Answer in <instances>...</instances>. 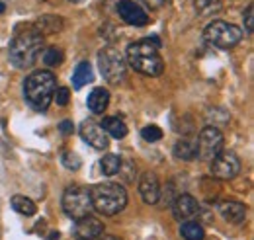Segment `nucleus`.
<instances>
[{
    "instance_id": "4468645a",
    "label": "nucleus",
    "mask_w": 254,
    "mask_h": 240,
    "mask_svg": "<svg viewBox=\"0 0 254 240\" xmlns=\"http://www.w3.org/2000/svg\"><path fill=\"white\" fill-rule=\"evenodd\" d=\"M139 191L145 203L155 205L160 199V183L155 172H143L141 180H139Z\"/></svg>"
},
{
    "instance_id": "0eeeda50",
    "label": "nucleus",
    "mask_w": 254,
    "mask_h": 240,
    "mask_svg": "<svg viewBox=\"0 0 254 240\" xmlns=\"http://www.w3.org/2000/svg\"><path fill=\"white\" fill-rule=\"evenodd\" d=\"M90 191L82 185H68L63 193V211L70 219H82L92 213Z\"/></svg>"
},
{
    "instance_id": "2eb2a0df",
    "label": "nucleus",
    "mask_w": 254,
    "mask_h": 240,
    "mask_svg": "<svg viewBox=\"0 0 254 240\" xmlns=\"http://www.w3.org/2000/svg\"><path fill=\"white\" fill-rule=\"evenodd\" d=\"M219 213L223 215L225 221L233 225H241L247 219V207L239 201H221L219 203Z\"/></svg>"
},
{
    "instance_id": "7ed1b4c3",
    "label": "nucleus",
    "mask_w": 254,
    "mask_h": 240,
    "mask_svg": "<svg viewBox=\"0 0 254 240\" xmlns=\"http://www.w3.org/2000/svg\"><path fill=\"white\" fill-rule=\"evenodd\" d=\"M57 78L51 70H35L24 80V98L35 112H45L53 102Z\"/></svg>"
},
{
    "instance_id": "dca6fc26",
    "label": "nucleus",
    "mask_w": 254,
    "mask_h": 240,
    "mask_svg": "<svg viewBox=\"0 0 254 240\" xmlns=\"http://www.w3.org/2000/svg\"><path fill=\"white\" fill-rule=\"evenodd\" d=\"M86 104H88V110L92 114H96V116L104 114L108 110V106H110V92L106 90V88H94V90L90 92Z\"/></svg>"
},
{
    "instance_id": "9b49d317",
    "label": "nucleus",
    "mask_w": 254,
    "mask_h": 240,
    "mask_svg": "<svg viewBox=\"0 0 254 240\" xmlns=\"http://www.w3.org/2000/svg\"><path fill=\"white\" fill-rule=\"evenodd\" d=\"M104 235V223L92 215L76 219L74 223V239L76 240H98Z\"/></svg>"
},
{
    "instance_id": "a211bd4d",
    "label": "nucleus",
    "mask_w": 254,
    "mask_h": 240,
    "mask_svg": "<svg viewBox=\"0 0 254 240\" xmlns=\"http://www.w3.org/2000/svg\"><path fill=\"white\" fill-rule=\"evenodd\" d=\"M174 156L180 158V160H186V162L195 160L197 158V145H195V141H191V139H180L174 145Z\"/></svg>"
},
{
    "instance_id": "aec40b11",
    "label": "nucleus",
    "mask_w": 254,
    "mask_h": 240,
    "mask_svg": "<svg viewBox=\"0 0 254 240\" xmlns=\"http://www.w3.org/2000/svg\"><path fill=\"white\" fill-rule=\"evenodd\" d=\"M100 127H102L108 135H112L114 139H124L127 135V125L124 123V120H120V118H106V120L100 123Z\"/></svg>"
},
{
    "instance_id": "4be33fe9",
    "label": "nucleus",
    "mask_w": 254,
    "mask_h": 240,
    "mask_svg": "<svg viewBox=\"0 0 254 240\" xmlns=\"http://www.w3.org/2000/svg\"><path fill=\"white\" fill-rule=\"evenodd\" d=\"M100 168H102V174L106 176H114V174H120L122 172V156L118 154H106L102 160H100Z\"/></svg>"
},
{
    "instance_id": "bb28decb",
    "label": "nucleus",
    "mask_w": 254,
    "mask_h": 240,
    "mask_svg": "<svg viewBox=\"0 0 254 240\" xmlns=\"http://www.w3.org/2000/svg\"><path fill=\"white\" fill-rule=\"evenodd\" d=\"M245 30H247V33H253L254 31V8L253 4L247 8V12H245Z\"/></svg>"
},
{
    "instance_id": "a878e982",
    "label": "nucleus",
    "mask_w": 254,
    "mask_h": 240,
    "mask_svg": "<svg viewBox=\"0 0 254 240\" xmlns=\"http://www.w3.org/2000/svg\"><path fill=\"white\" fill-rule=\"evenodd\" d=\"M63 164L68 168V170H78L80 168V158L74 154V152H64L63 154Z\"/></svg>"
},
{
    "instance_id": "f03ea898",
    "label": "nucleus",
    "mask_w": 254,
    "mask_h": 240,
    "mask_svg": "<svg viewBox=\"0 0 254 240\" xmlns=\"http://www.w3.org/2000/svg\"><path fill=\"white\" fill-rule=\"evenodd\" d=\"M45 47V41H43V35L35 28H26L24 31H18L10 43V62L20 68V70H26L33 66V62L37 60V57L41 55Z\"/></svg>"
},
{
    "instance_id": "7c9ffc66",
    "label": "nucleus",
    "mask_w": 254,
    "mask_h": 240,
    "mask_svg": "<svg viewBox=\"0 0 254 240\" xmlns=\"http://www.w3.org/2000/svg\"><path fill=\"white\" fill-rule=\"evenodd\" d=\"M98 240H120V239H116V237H106V235H102Z\"/></svg>"
},
{
    "instance_id": "1a4fd4ad",
    "label": "nucleus",
    "mask_w": 254,
    "mask_h": 240,
    "mask_svg": "<svg viewBox=\"0 0 254 240\" xmlns=\"http://www.w3.org/2000/svg\"><path fill=\"white\" fill-rule=\"evenodd\" d=\"M241 172V160L237 158L235 152L221 150L213 160H211V174L219 180H233Z\"/></svg>"
},
{
    "instance_id": "ddd939ff",
    "label": "nucleus",
    "mask_w": 254,
    "mask_h": 240,
    "mask_svg": "<svg viewBox=\"0 0 254 240\" xmlns=\"http://www.w3.org/2000/svg\"><path fill=\"white\" fill-rule=\"evenodd\" d=\"M199 213V203L197 199L190 193H180L174 201H172V215L178 221H188L191 217H195Z\"/></svg>"
},
{
    "instance_id": "473e14b6",
    "label": "nucleus",
    "mask_w": 254,
    "mask_h": 240,
    "mask_svg": "<svg viewBox=\"0 0 254 240\" xmlns=\"http://www.w3.org/2000/svg\"><path fill=\"white\" fill-rule=\"evenodd\" d=\"M70 2H82V0H70Z\"/></svg>"
},
{
    "instance_id": "6e6552de",
    "label": "nucleus",
    "mask_w": 254,
    "mask_h": 240,
    "mask_svg": "<svg viewBox=\"0 0 254 240\" xmlns=\"http://www.w3.org/2000/svg\"><path fill=\"white\" fill-rule=\"evenodd\" d=\"M223 133L213 127V125H207L201 129L195 145H197V158L199 160H213L219 152L223 150Z\"/></svg>"
},
{
    "instance_id": "cd10ccee",
    "label": "nucleus",
    "mask_w": 254,
    "mask_h": 240,
    "mask_svg": "<svg viewBox=\"0 0 254 240\" xmlns=\"http://www.w3.org/2000/svg\"><path fill=\"white\" fill-rule=\"evenodd\" d=\"M68 98H70L68 88H59V90H55V94H53V100H55L59 106H66V104H68Z\"/></svg>"
},
{
    "instance_id": "423d86ee",
    "label": "nucleus",
    "mask_w": 254,
    "mask_h": 240,
    "mask_svg": "<svg viewBox=\"0 0 254 240\" xmlns=\"http://www.w3.org/2000/svg\"><path fill=\"white\" fill-rule=\"evenodd\" d=\"M98 66L102 76L110 84H120L127 74V62L124 55L114 47H104L98 53Z\"/></svg>"
},
{
    "instance_id": "20e7f679",
    "label": "nucleus",
    "mask_w": 254,
    "mask_h": 240,
    "mask_svg": "<svg viewBox=\"0 0 254 240\" xmlns=\"http://www.w3.org/2000/svg\"><path fill=\"white\" fill-rule=\"evenodd\" d=\"M90 199L92 207L104 217H114L120 211L126 209L127 205V191L124 185L116 181H106V183H96L90 189Z\"/></svg>"
},
{
    "instance_id": "9d476101",
    "label": "nucleus",
    "mask_w": 254,
    "mask_h": 240,
    "mask_svg": "<svg viewBox=\"0 0 254 240\" xmlns=\"http://www.w3.org/2000/svg\"><path fill=\"white\" fill-rule=\"evenodd\" d=\"M80 137L86 145H90L96 150H106L110 147V139L108 133L94 121H82L80 125Z\"/></svg>"
},
{
    "instance_id": "393cba45",
    "label": "nucleus",
    "mask_w": 254,
    "mask_h": 240,
    "mask_svg": "<svg viewBox=\"0 0 254 240\" xmlns=\"http://www.w3.org/2000/svg\"><path fill=\"white\" fill-rule=\"evenodd\" d=\"M141 137L145 141H149V143H157V141L162 139V129H160L159 125H147V127H143Z\"/></svg>"
},
{
    "instance_id": "f257e3e1",
    "label": "nucleus",
    "mask_w": 254,
    "mask_h": 240,
    "mask_svg": "<svg viewBox=\"0 0 254 240\" xmlns=\"http://www.w3.org/2000/svg\"><path fill=\"white\" fill-rule=\"evenodd\" d=\"M127 64L147 76H159L164 70V60L159 53V39H141L127 47Z\"/></svg>"
},
{
    "instance_id": "b1692460",
    "label": "nucleus",
    "mask_w": 254,
    "mask_h": 240,
    "mask_svg": "<svg viewBox=\"0 0 254 240\" xmlns=\"http://www.w3.org/2000/svg\"><path fill=\"white\" fill-rule=\"evenodd\" d=\"M63 60H64V53L59 47H47L43 51V62L47 66H59V64H63Z\"/></svg>"
},
{
    "instance_id": "412c9836",
    "label": "nucleus",
    "mask_w": 254,
    "mask_h": 240,
    "mask_svg": "<svg viewBox=\"0 0 254 240\" xmlns=\"http://www.w3.org/2000/svg\"><path fill=\"white\" fill-rule=\"evenodd\" d=\"M180 237L184 240H203L205 239V231H203V227L199 223L188 219V221H184L180 225Z\"/></svg>"
},
{
    "instance_id": "5701e85b",
    "label": "nucleus",
    "mask_w": 254,
    "mask_h": 240,
    "mask_svg": "<svg viewBox=\"0 0 254 240\" xmlns=\"http://www.w3.org/2000/svg\"><path fill=\"white\" fill-rule=\"evenodd\" d=\"M10 203H12L14 211H18L20 215H26V217H32V215H35V211H37L35 203H33L30 197H26V195H14Z\"/></svg>"
},
{
    "instance_id": "f8f14e48",
    "label": "nucleus",
    "mask_w": 254,
    "mask_h": 240,
    "mask_svg": "<svg viewBox=\"0 0 254 240\" xmlns=\"http://www.w3.org/2000/svg\"><path fill=\"white\" fill-rule=\"evenodd\" d=\"M118 14L129 26H147L149 24L147 12L135 0H120L118 2Z\"/></svg>"
},
{
    "instance_id": "c85d7f7f",
    "label": "nucleus",
    "mask_w": 254,
    "mask_h": 240,
    "mask_svg": "<svg viewBox=\"0 0 254 240\" xmlns=\"http://www.w3.org/2000/svg\"><path fill=\"white\" fill-rule=\"evenodd\" d=\"M59 129H61L63 135H70V133H72V123H70V121H63Z\"/></svg>"
},
{
    "instance_id": "39448f33",
    "label": "nucleus",
    "mask_w": 254,
    "mask_h": 240,
    "mask_svg": "<svg viewBox=\"0 0 254 240\" xmlns=\"http://www.w3.org/2000/svg\"><path fill=\"white\" fill-rule=\"evenodd\" d=\"M203 39L217 47V49H233L241 43L243 39V30L237 28L235 24L223 22V20H215L211 22L205 30H203Z\"/></svg>"
},
{
    "instance_id": "f3484780",
    "label": "nucleus",
    "mask_w": 254,
    "mask_h": 240,
    "mask_svg": "<svg viewBox=\"0 0 254 240\" xmlns=\"http://www.w3.org/2000/svg\"><path fill=\"white\" fill-rule=\"evenodd\" d=\"M92 80H94V70H92L90 62H86V60L78 62L76 68H74V74H72V86L76 90H80L82 86H86Z\"/></svg>"
},
{
    "instance_id": "c756f323",
    "label": "nucleus",
    "mask_w": 254,
    "mask_h": 240,
    "mask_svg": "<svg viewBox=\"0 0 254 240\" xmlns=\"http://www.w3.org/2000/svg\"><path fill=\"white\" fill-rule=\"evenodd\" d=\"M211 2H213V0H195V8H197V10H205Z\"/></svg>"
},
{
    "instance_id": "2f4dec72",
    "label": "nucleus",
    "mask_w": 254,
    "mask_h": 240,
    "mask_svg": "<svg viewBox=\"0 0 254 240\" xmlns=\"http://www.w3.org/2000/svg\"><path fill=\"white\" fill-rule=\"evenodd\" d=\"M4 10H6V6H4V4H2V2H0V14H2V12H4Z\"/></svg>"
},
{
    "instance_id": "6ab92c4d",
    "label": "nucleus",
    "mask_w": 254,
    "mask_h": 240,
    "mask_svg": "<svg viewBox=\"0 0 254 240\" xmlns=\"http://www.w3.org/2000/svg\"><path fill=\"white\" fill-rule=\"evenodd\" d=\"M33 28L39 31L41 35H43V33H57V31L63 30V20H61L59 16L47 14V16H41V18L35 22Z\"/></svg>"
}]
</instances>
